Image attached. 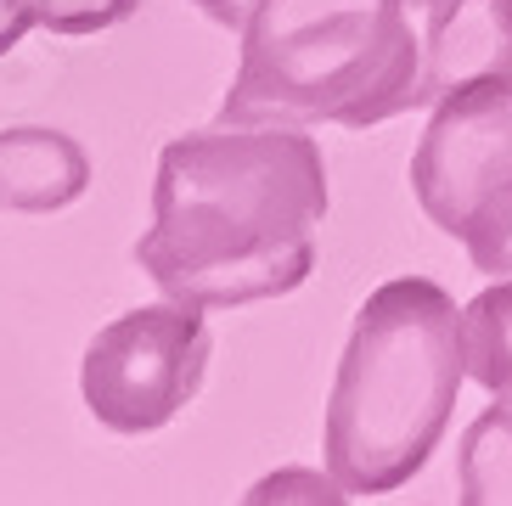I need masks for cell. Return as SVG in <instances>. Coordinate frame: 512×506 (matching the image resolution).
<instances>
[{"instance_id": "1", "label": "cell", "mask_w": 512, "mask_h": 506, "mask_svg": "<svg viewBox=\"0 0 512 506\" xmlns=\"http://www.w3.org/2000/svg\"><path fill=\"white\" fill-rule=\"evenodd\" d=\"M327 158L310 130L214 124L169 141L136 265L186 310H242L310 282Z\"/></svg>"}, {"instance_id": "2", "label": "cell", "mask_w": 512, "mask_h": 506, "mask_svg": "<svg viewBox=\"0 0 512 506\" xmlns=\"http://www.w3.org/2000/svg\"><path fill=\"white\" fill-rule=\"evenodd\" d=\"M467 383V321L428 276H394L355 310L327 400V473L349 501L406 490L451 428Z\"/></svg>"}, {"instance_id": "3", "label": "cell", "mask_w": 512, "mask_h": 506, "mask_svg": "<svg viewBox=\"0 0 512 506\" xmlns=\"http://www.w3.org/2000/svg\"><path fill=\"white\" fill-rule=\"evenodd\" d=\"M417 79L411 0H254L214 124L372 130L417 107Z\"/></svg>"}, {"instance_id": "4", "label": "cell", "mask_w": 512, "mask_h": 506, "mask_svg": "<svg viewBox=\"0 0 512 506\" xmlns=\"http://www.w3.org/2000/svg\"><path fill=\"white\" fill-rule=\"evenodd\" d=\"M209 321L203 310H186L175 298L130 310L107 321L85 349L79 394L102 428L113 433H158L197 400L209 372Z\"/></svg>"}, {"instance_id": "5", "label": "cell", "mask_w": 512, "mask_h": 506, "mask_svg": "<svg viewBox=\"0 0 512 506\" xmlns=\"http://www.w3.org/2000/svg\"><path fill=\"white\" fill-rule=\"evenodd\" d=\"M501 180H512V74L473 79L434 102L411 152V192L445 237H462L467 214Z\"/></svg>"}, {"instance_id": "6", "label": "cell", "mask_w": 512, "mask_h": 506, "mask_svg": "<svg viewBox=\"0 0 512 506\" xmlns=\"http://www.w3.org/2000/svg\"><path fill=\"white\" fill-rule=\"evenodd\" d=\"M417 107L445 102L473 79L512 74V0H428Z\"/></svg>"}, {"instance_id": "7", "label": "cell", "mask_w": 512, "mask_h": 506, "mask_svg": "<svg viewBox=\"0 0 512 506\" xmlns=\"http://www.w3.org/2000/svg\"><path fill=\"white\" fill-rule=\"evenodd\" d=\"M85 186H91V152L68 130H51V124L0 130V209L57 214L79 203Z\"/></svg>"}, {"instance_id": "8", "label": "cell", "mask_w": 512, "mask_h": 506, "mask_svg": "<svg viewBox=\"0 0 512 506\" xmlns=\"http://www.w3.org/2000/svg\"><path fill=\"white\" fill-rule=\"evenodd\" d=\"M456 501L512 506V400L484 405L456 445Z\"/></svg>"}, {"instance_id": "9", "label": "cell", "mask_w": 512, "mask_h": 506, "mask_svg": "<svg viewBox=\"0 0 512 506\" xmlns=\"http://www.w3.org/2000/svg\"><path fill=\"white\" fill-rule=\"evenodd\" d=\"M462 321H467V377L490 400H512V276L484 287L462 310Z\"/></svg>"}, {"instance_id": "10", "label": "cell", "mask_w": 512, "mask_h": 506, "mask_svg": "<svg viewBox=\"0 0 512 506\" xmlns=\"http://www.w3.org/2000/svg\"><path fill=\"white\" fill-rule=\"evenodd\" d=\"M462 248H467V259H473L479 276H490V282L512 276V180H501L496 192L467 214Z\"/></svg>"}, {"instance_id": "11", "label": "cell", "mask_w": 512, "mask_h": 506, "mask_svg": "<svg viewBox=\"0 0 512 506\" xmlns=\"http://www.w3.org/2000/svg\"><path fill=\"white\" fill-rule=\"evenodd\" d=\"M282 495H304V501H349V490L338 478H316V473H276L259 490H248V501H282Z\"/></svg>"}, {"instance_id": "12", "label": "cell", "mask_w": 512, "mask_h": 506, "mask_svg": "<svg viewBox=\"0 0 512 506\" xmlns=\"http://www.w3.org/2000/svg\"><path fill=\"white\" fill-rule=\"evenodd\" d=\"M29 29H40V12H34V0H0V57L12 51L17 40Z\"/></svg>"}, {"instance_id": "13", "label": "cell", "mask_w": 512, "mask_h": 506, "mask_svg": "<svg viewBox=\"0 0 512 506\" xmlns=\"http://www.w3.org/2000/svg\"><path fill=\"white\" fill-rule=\"evenodd\" d=\"M203 17H214L220 29H237L242 34V23H248V12H254V0H192Z\"/></svg>"}, {"instance_id": "14", "label": "cell", "mask_w": 512, "mask_h": 506, "mask_svg": "<svg viewBox=\"0 0 512 506\" xmlns=\"http://www.w3.org/2000/svg\"><path fill=\"white\" fill-rule=\"evenodd\" d=\"M411 6H428V0H411Z\"/></svg>"}]
</instances>
